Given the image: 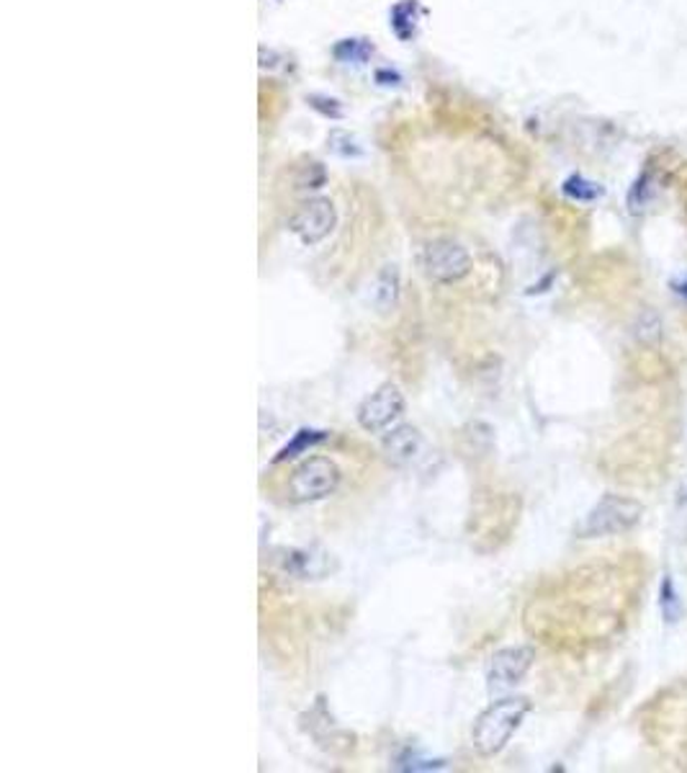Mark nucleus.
<instances>
[{"label": "nucleus", "mask_w": 687, "mask_h": 773, "mask_svg": "<svg viewBox=\"0 0 687 773\" xmlns=\"http://www.w3.org/2000/svg\"><path fill=\"white\" fill-rule=\"evenodd\" d=\"M418 16H420V6L415 3V0H402V3H396L392 8V21H389V27L394 29V35L400 37L402 42H410L418 31Z\"/></svg>", "instance_id": "9b49d317"}, {"label": "nucleus", "mask_w": 687, "mask_h": 773, "mask_svg": "<svg viewBox=\"0 0 687 773\" xmlns=\"http://www.w3.org/2000/svg\"><path fill=\"white\" fill-rule=\"evenodd\" d=\"M327 439H330V433H327V431L300 429V431H296V433L292 436V441H288L286 447L281 449L276 457H273V464L292 462V459H296L300 454H306V451L314 449V447H320V443H325Z\"/></svg>", "instance_id": "9d476101"}, {"label": "nucleus", "mask_w": 687, "mask_h": 773, "mask_svg": "<svg viewBox=\"0 0 687 773\" xmlns=\"http://www.w3.org/2000/svg\"><path fill=\"white\" fill-rule=\"evenodd\" d=\"M673 292L677 294V297H685V300H687V276H685V278H675V282H673Z\"/></svg>", "instance_id": "aec40b11"}, {"label": "nucleus", "mask_w": 687, "mask_h": 773, "mask_svg": "<svg viewBox=\"0 0 687 773\" xmlns=\"http://www.w3.org/2000/svg\"><path fill=\"white\" fill-rule=\"evenodd\" d=\"M396 294H400V271L394 266H386L382 274L376 276L374 284V304L379 312L392 310L396 304Z\"/></svg>", "instance_id": "f8f14e48"}, {"label": "nucleus", "mask_w": 687, "mask_h": 773, "mask_svg": "<svg viewBox=\"0 0 687 773\" xmlns=\"http://www.w3.org/2000/svg\"><path fill=\"white\" fill-rule=\"evenodd\" d=\"M659 606H661V616H665L667 624H675L683 619V601L680 596H677L675 583L669 575H665V580H661L659 586Z\"/></svg>", "instance_id": "ddd939ff"}, {"label": "nucleus", "mask_w": 687, "mask_h": 773, "mask_svg": "<svg viewBox=\"0 0 687 773\" xmlns=\"http://www.w3.org/2000/svg\"><path fill=\"white\" fill-rule=\"evenodd\" d=\"M649 202H651V173H641L639 180H636L631 188V194H628V209H631V215H641Z\"/></svg>", "instance_id": "dca6fc26"}, {"label": "nucleus", "mask_w": 687, "mask_h": 773, "mask_svg": "<svg viewBox=\"0 0 687 773\" xmlns=\"http://www.w3.org/2000/svg\"><path fill=\"white\" fill-rule=\"evenodd\" d=\"M536 661V649L528 645H512L497 649L490 661V671H487V688L490 694H502L518 686L526 678V673L531 671Z\"/></svg>", "instance_id": "39448f33"}, {"label": "nucleus", "mask_w": 687, "mask_h": 773, "mask_svg": "<svg viewBox=\"0 0 687 773\" xmlns=\"http://www.w3.org/2000/svg\"><path fill=\"white\" fill-rule=\"evenodd\" d=\"M371 52H374V49L363 42V39H343V42L335 47V57L345 65H363L371 57Z\"/></svg>", "instance_id": "2eb2a0df"}, {"label": "nucleus", "mask_w": 687, "mask_h": 773, "mask_svg": "<svg viewBox=\"0 0 687 773\" xmlns=\"http://www.w3.org/2000/svg\"><path fill=\"white\" fill-rule=\"evenodd\" d=\"M404 413V398L396 384H382L376 392H371L359 405V425L369 433H379L392 425L396 418Z\"/></svg>", "instance_id": "423d86ee"}, {"label": "nucleus", "mask_w": 687, "mask_h": 773, "mask_svg": "<svg viewBox=\"0 0 687 773\" xmlns=\"http://www.w3.org/2000/svg\"><path fill=\"white\" fill-rule=\"evenodd\" d=\"M644 518V503L636 498L616 496L608 492L598 500V506L585 516V521L579 524V537L585 539H600V537H616V534L631 531L634 526H639Z\"/></svg>", "instance_id": "f03ea898"}, {"label": "nucleus", "mask_w": 687, "mask_h": 773, "mask_svg": "<svg viewBox=\"0 0 687 773\" xmlns=\"http://www.w3.org/2000/svg\"><path fill=\"white\" fill-rule=\"evenodd\" d=\"M382 449L389 464L408 467L420 457L422 436L418 429H412V425H396V429H392L384 436Z\"/></svg>", "instance_id": "6e6552de"}, {"label": "nucleus", "mask_w": 687, "mask_h": 773, "mask_svg": "<svg viewBox=\"0 0 687 773\" xmlns=\"http://www.w3.org/2000/svg\"><path fill=\"white\" fill-rule=\"evenodd\" d=\"M337 222L335 207L330 199H312L306 202L304 207L296 212L292 219V229L300 235V241L304 245H317L325 241V237L333 233Z\"/></svg>", "instance_id": "0eeeda50"}, {"label": "nucleus", "mask_w": 687, "mask_h": 773, "mask_svg": "<svg viewBox=\"0 0 687 773\" xmlns=\"http://www.w3.org/2000/svg\"><path fill=\"white\" fill-rule=\"evenodd\" d=\"M685 500H687V496H685Z\"/></svg>", "instance_id": "412c9836"}, {"label": "nucleus", "mask_w": 687, "mask_h": 773, "mask_svg": "<svg viewBox=\"0 0 687 773\" xmlns=\"http://www.w3.org/2000/svg\"><path fill=\"white\" fill-rule=\"evenodd\" d=\"M422 268L433 282L453 284L471 271V256L463 245L441 237V241L428 243V248L422 251Z\"/></svg>", "instance_id": "20e7f679"}, {"label": "nucleus", "mask_w": 687, "mask_h": 773, "mask_svg": "<svg viewBox=\"0 0 687 773\" xmlns=\"http://www.w3.org/2000/svg\"><path fill=\"white\" fill-rule=\"evenodd\" d=\"M561 192H565L569 199H575V202H595V199H600L602 194V186L598 184H592V180H587L582 176H569L565 180V186H561Z\"/></svg>", "instance_id": "4468645a"}, {"label": "nucleus", "mask_w": 687, "mask_h": 773, "mask_svg": "<svg viewBox=\"0 0 687 773\" xmlns=\"http://www.w3.org/2000/svg\"><path fill=\"white\" fill-rule=\"evenodd\" d=\"M284 570L296 575L302 580H314V578H325V575L333 570V559L327 552H322L317 547H300V549H288L284 555Z\"/></svg>", "instance_id": "1a4fd4ad"}, {"label": "nucleus", "mask_w": 687, "mask_h": 773, "mask_svg": "<svg viewBox=\"0 0 687 773\" xmlns=\"http://www.w3.org/2000/svg\"><path fill=\"white\" fill-rule=\"evenodd\" d=\"M531 706L533 704L528 696H504L492 702L479 714L474 730H471L474 751L482 755V759H492V755L502 753L504 745L510 743V737L523 725Z\"/></svg>", "instance_id": "f257e3e1"}, {"label": "nucleus", "mask_w": 687, "mask_h": 773, "mask_svg": "<svg viewBox=\"0 0 687 773\" xmlns=\"http://www.w3.org/2000/svg\"><path fill=\"white\" fill-rule=\"evenodd\" d=\"M639 339L644 343H651V345H657L661 341V323H659V317L654 315V312H647V315L641 317Z\"/></svg>", "instance_id": "6ab92c4d"}, {"label": "nucleus", "mask_w": 687, "mask_h": 773, "mask_svg": "<svg viewBox=\"0 0 687 773\" xmlns=\"http://www.w3.org/2000/svg\"><path fill=\"white\" fill-rule=\"evenodd\" d=\"M330 147L337 155H343V158H355V155H361V147L355 143L353 135H347L343 129H335L333 135H330Z\"/></svg>", "instance_id": "a211bd4d"}, {"label": "nucleus", "mask_w": 687, "mask_h": 773, "mask_svg": "<svg viewBox=\"0 0 687 773\" xmlns=\"http://www.w3.org/2000/svg\"><path fill=\"white\" fill-rule=\"evenodd\" d=\"M396 769L400 771H435L443 769V761H433V759H422L415 751H404L400 759H396Z\"/></svg>", "instance_id": "f3484780"}, {"label": "nucleus", "mask_w": 687, "mask_h": 773, "mask_svg": "<svg viewBox=\"0 0 687 773\" xmlns=\"http://www.w3.org/2000/svg\"><path fill=\"white\" fill-rule=\"evenodd\" d=\"M337 485H341V470L333 459L312 457L296 467L288 480V498L294 503H314V500L333 496Z\"/></svg>", "instance_id": "7ed1b4c3"}]
</instances>
